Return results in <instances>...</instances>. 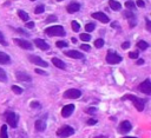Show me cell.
Here are the masks:
<instances>
[{
    "instance_id": "1",
    "label": "cell",
    "mask_w": 151,
    "mask_h": 138,
    "mask_svg": "<svg viewBox=\"0 0 151 138\" xmlns=\"http://www.w3.org/2000/svg\"><path fill=\"white\" fill-rule=\"evenodd\" d=\"M122 99H123V100H125V99L131 100V101L133 103L134 107H136L138 111H143V110H144V100L140 99V98H138V97L134 96V94H125Z\"/></svg>"
},
{
    "instance_id": "2",
    "label": "cell",
    "mask_w": 151,
    "mask_h": 138,
    "mask_svg": "<svg viewBox=\"0 0 151 138\" xmlns=\"http://www.w3.org/2000/svg\"><path fill=\"white\" fill-rule=\"evenodd\" d=\"M45 33L48 34L50 37H64L66 35L65 33V29L63 26H51V27H47L45 29Z\"/></svg>"
},
{
    "instance_id": "3",
    "label": "cell",
    "mask_w": 151,
    "mask_h": 138,
    "mask_svg": "<svg viewBox=\"0 0 151 138\" xmlns=\"http://www.w3.org/2000/svg\"><path fill=\"white\" fill-rule=\"evenodd\" d=\"M74 133V129L70 125H64L61 126L60 129L57 130V136L60 137V138H66V137H70Z\"/></svg>"
},
{
    "instance_id": "4",
    "label": "cell",
    "mask_w": 151,
    "mask_h": 138,
    "mask_svg": "<svg viewBox=\"0 0 151 138\" xmlns=\"http://www.w3.org/2000/svg\"><path fill=\"white\" fill-rule=\"evenodd\" d=\"M5 119H6V121H7V124L11 126V127H13V129H15L17 127V125H18V116L14 113V112H12V111H7V112H5Z\"/></svg>"
},
{
    "instance_id": "5",
    "label": "cell",
    "mask_w": 151,
    "mask_h": 138,
    "mask_svg": "<svg viewBox=\"0 0 151 138\" xmlns=\"http://www.w3.org/2000/svg\"><path fill=\"white\" fill-rule=\"evenodd\" d=\"M123 60V58L117 53V52H112V51H109L107 54H106V63L111 64V65H114V64H118Z\"/></svg>"
},
{
    "instance_id": "6",
    "label": "cell",
    "mask_w": 151,
    "mask_h": 138,
    "mask_svg": "<svg viewBox=\"0 0 151 138\" xmlns=\"http://www.w3.org/2000/svg\"><path fill=\"white\" fill-rule=\"evenodd\" d=\"M63 96H64V98H67V99H77L81 96V91L78 88H70L66 92H64Z\"/></svg>"
},
{
    "instance_id": "7",
    "label": "cell",
    "mask_w": 151,
    "mask_h": 138,
    "mask_svg": "<svg viewBox=\"0 0 151 138\" xmlns=\"http://www.w3.org/2000/svg\"><path fill=\"white\" fill-rule=\"evenodd\" d=\"M138 90L143 93H145L146 96H150L151 94V81L150 79H145L139 86H138Z\"/></svg>"
},
{
    "instance_id": "8",
    "label": "cell",
    "mask_w": 151,
    "mask_h": 138,
    "mask_svg": "<svg viewBox=\"0 0 151 138\" xmlns=\"http://www.w3.org/2000/svg\"><path fill=\"white\" fill-rule=\"evenodd\" d=\"M123 14H124V17L127 19V21H129V26H130L131 28H133V27L137 25V19H136L134 14L132 13V11H124Z\"/></svg>"
},
{
    "instance_id": "9",
    "label": "cell",
    "mask_w": 151,
    "mask_h": 138,
    "mask_svg": "<svg viewBox=\"0 0 151 138\" xmlns=\"http://www.w3.org/2000/svg\"><path fill=\"white\" fill-rule=\"evenodd\" d=\"M13 41H14L19 47H21V48H24V50H32V48H33V45H32L29 41H27V40L19 39V38H14Z\"/></svg>"
},
{
    "instance_id": "10",
    "label": "cell",
    "mask_w": 151,
    "mask_h": 138,
    "mask_svg": "<svg viewBox=\"0 0 151 138\" xmlns=\"http://www.w3.org/2000/svg\"><path fill=\"white\" fill-rule=\"evenodd\" d=\"M28 59L34 65H38V66H41V67H47V63L45 60H42L40 57H38V55L31 54V55H28Z\"/></svg>"
},
{
    "instance_id": "11",
    "label": "cell",
    "mask_w": 151,
    "mask_h": 138,
    "mask_svg": "<svg viewBox=\"0 0 151 138\" xmlns=\"http://www.w3.org/2000/svg\"><path fill=\"white\" fill-rule=\"evenodd\" d=\"M15 78L19 81H22V83H31L32 81L31 75H28L26 72H22V71H17L15 72Z\"/></svg>"
},
{
    "instance_id": "12",
    "label": "cell",
    "mask_w": 151,
    "mask_h": 138,
    "mask_svg": "<svg viewBox=\"0 0 151 138\" xmlns=\"http://www.w3.org/2000/svg\"><path fill=\"white\" fill-rule=\"evenodd\" d=\"M92 18L99 20V21L103 22V24H106V22L110 21L109 17H107L105 13H103V12H94V13H92Z\"/></svg>"
},
{
    "instance_id": "13",
    "label": "cell",
    "mask_w": 151,
    "mask_h": 138,
    "mask_svg": "<svg viewBox=\"0 0 151 138\" xmlns=\"http://www.w3.org/2000/svg\"><path fill=\"white\" fill-rule=\"evenodd\" d=\"M73 111H74V105H73V104H67V105H65V106L63 107V110H61V116H63L64 118H67V117H70V116L73 113Z\"/></svg>"
},
{
    "instance_id": "14",
    "label": "cell",
    "mask_w": 151,
    "mask_h": 138,
    "mask_svg": "<svg viewBox=\"0 0 151 138\" xmlns=\"http://www.w3.org/2000/svg\"><path fill=\"white\" fill-rule=\"evenodd\" d=\"M45 117H46V116H44L42 118L38 119V120L35 121V124H34V127H35V130H37L38 132H42V131H45V129H46V119H45Z\"/></svg>"
},
{
    "instance_id": "15",
    "label": "cell",
    "mask_w": 151,
    "mask_h": 138,
    "mask_svg": "<svg viewBox=\"0 0 151 138\" xmlns=\"http://www.w3.org/2000/svg\"><path fill=\"white\" fill-rule=\"evenodd\" d=\"M132 129V126H131V123L130 121H127V120H124V121H122L120 124H119V127H118V131H119V133H127L130 130Z\"/></svg>"
},
{
    "instance_id": "16",
    "label": "cell",
    "mask_w": 151,
    "mask_h": 138,
    "mask_svg": "<svg viewBox=\"0 0 151 138\" xmlns=\"http://www.w3.org/2000/svg\"><path fill=\"white\" fill-rule=\"evenodd\" d=\"M33 42L35 44V46H37L38 48H40V50H42V51H46V50H48V48H50V45H48L45 40H42V39L37 38V39H34V40H33Z\"/></svg>"
},
{
    "instance_id": "17",
    "label": "cell",
    "mask_w": 151,
    "mask_h": 138,
    "mask_svg": "<svg viewBox=\"0 0 151 138\" xmlns=\"http://www.w3.org/2000/svg\"><path fill=\"white\" fill-rule=\"evenodd\" d=\"M64 54L67 55V57H70V58H74V59H83L84 58V54L80 53V52H78V51H76V50H68Z\"/></svg>"
},
{
    "instance_id": "18",
    "label": "cell",
    "mask_w": 151,
    "mask_h": 138,
    "mask_svg": "<svg viewBox=\"0 0 151 138\" xmlns=\"http://www.w3.org/2000/svg\"><path fill=\"white\" fill-rule=\"evenodd\" d=\"M66 9H67V12L71 13V14H72V13H76V12H78V11L80 9V4L73 1V2H71V4L66 7Z\"/></svg>"
},
{
    "instance_id": "19",
    "label": "cell",
    "mask_w": 151,
    "mask_h": 138,
    "mask_svg": "<svg viewBox=\"0 0 151 138\" xmlns=\"http://www.w3.org/2000/svg\"><path fill=\"white\" fill-rule=\"evenodd\" d=\"M52 63H53V65L55 66V67H58V68H60V70H65L66 68V64L61 60V59H59V58H52Z\"/></svg>"
},
{
    "instance_id": "20",
    "label": "cell",
    "mask_w": 151,
    "mask_h": 138,
    "mask_svg": "<svg viewBox=\"0 0 151 138\" xmlns=\"http://www.w3.org/2000/svg\"><path fill=\"white\" fill-rule=\"evenodd\" d=\"M9 63H11V58H9V55H8L7 53L0 51V64L6 65V64H9Z\"/></svg>"
},
{
    "instance_id": "21",
    "label": "cell",
    "mask_w": 151,
    "mask_h": 138,
    "mask_svg": "<svg viewBox=\"0 0 151 138\" xmlns=\"http://www.w3.org/2000/svg\"><path fill=\"white\" fill-rule=\"evenodd\" d=\"M109 6L113 11H119L122 8V5L118 1H116V0H109Z\"/></svg>"
},
{
    "instance_id": "22",
    "label": "cell",
    "mask_w": 151,
    "mask_h": 138,
    "mask_svg": "<svg viewBox=\"0 0 151 138\" xmlns=\"http://www.w3.org/2000/svg\"><path fill=\"white\" fill-rule=\"evenodd\" d=\"M18 15H19V18H20L22 21H28V19H29V15H28L25 11H22V9H19V11H18Z\"/></svg>"
},
{
    "instance_id": "23",
    "label": "cell",
    "mask_w": 151,
    "mask_h": 138,
    "mask_svg": "<svg viewBox=\"0 0 151 138\" xmlns=\"http://www.w3.org/2000/svg\"><path fill=\"white\" fill-rule=\"evenodd\" d=\"M124 6L127 8V11H134V9H136L134 2H133L132 0H127V1H125V5H124Z\"/></svg>"
},
{
    "instance_id": "24",
    "label": "cell",
    "mask_w": 151,
    "mask_h": 138,
    "mask_svg": "<svg viewBox=\"0 0 151 138\" xmlns=\"http://www.w3.org/2000/svg\"><path fill=\"white\" fill-rule=\"evenodd\" d=\"M0 138H8V134H7V126H6V125H2L1 129H0Z\"/></svg>"
},
{
    "instance_id": "25",
    "label": "cell",
    "mask_w": 151,
    "mask_h": 138,
    "mask_svg": "<svg viewBox=\"0 0 151 138\" xmlns=\"http://www.w3.org/2000/svg\"><path fill=\"white\" fill-rule=\"evenodd\" d=\"M137 47L144 51V50L149 48V44H147L146 41H143V40H140V41H138V42H137Z\"/></svg>"
},
{
    "instance_id": "26",
    "label": "cell",
    "mask_w": 151,
    "mask_h": 138,
    "mask_svg": "<svg viewBox=\"0 0 151 138\" xmlns=\"http://www.w3.org/2000/svg\"><path fill=\"white\" fill-rule=\"evenodd\" d=\"M94 28H96V24H93V22H88L87 25H85V31L86 32H92Z\"/></svg>"
},
{
    "instance_id": "27",
    "label": "cell",
    "mask_w": 151,
    "mask_h": 138,
    "mask_svg": "<svg viewBox=\"0 0 151 138\" xmlns=\"http://www.w3.org/2000/svg\"><path fill=\"white\" fill-rule=\"evenodd\" d=\"M0 81L1 83H5L7 81V75H6V72L0 67Z\"/></svg>"
},
{
    "instance_id": "28",
    "label": "cell",
    "mask_w": 151,
    "mask_h": 138,
    "mask_svg": "<svg viewBox=\"0 0 151 138\" xmlns=\"http://www.w3.org/2000/svg\"><path fill=\"white\" fill-rule=\"evenodd\" d=\"M71 26H72V29L74 31V32H78L79 29H80V25H79V22H77V21H72L71 22Z\"/></svg>"
},
{
    "instance_id": "29",
    "label": "cell",
    "mask_w": 151,
    "mask_h": 138,
    "mask_svg": "<svg viewBox=\"0 0 151 138\" xmlns=\"http://www.w3.org/2000/svg\"><path fill=\"white\" fill-rule=\"evenodd\" d=\"M12 91H13L15 94H21V93H22V88L19 87V86H17V85H13V86H12Z\"/></svg>"
},
{
    "instance_id": "30",
    "label": "cell",
    "mask_w": 151,
    "mask_h": 138,
    "mask_svg": "<svg viewBox=\"0 0 151 138\" xmlns=\"http://www.w3.org/2000/svg\"><path fill=\"white\" fill-rule=\"evenodd\" d=\"M44 11H45V7H44V5H39V6H37V7L34 8V13H35V14L42 13Z\"/></svg>"
},
{
    "instance_id": "31",
    "label": "cell",
    "mask_w": 151,
    "mask_h": 138,
    "mask_svg": "<svg viewBox=\"0 0 151 138\" xmlns=\"http://www.w3.org/2000/svg\"><path fill=\"white\" fill-rule=\"evenodd\" d=\"M94 46H96L97 48L103 47V46H104V40H103V39H97V40H94Z\"/></svg>"
},
{
    "instance_id": "32",
    "label": "cell",
    "mask_w": 151,
    "mask_h": 138,
    "mask_svg": "<svg viewBox=\"0 0 151 138\" xmlns=\"http://www.w3.org/2000/svg\"><path fill=\"white\" fill-rule=\"evenodd\" d=\"M55 46H57V47H60V48H64V47H67L68 44H67L66 41L60 40V41H57V42H55Z\"/></svg>"
},
{
    "instance_id": "33",
    "label": "cell",
    "mask_w": 151,
    "mask_h": 138,
    "mask_svg": "<svg viewBox=\"0 0 151 138\" xmlns=\"http://www.w3.org/2000/svg\"><path fill=\"white\" fill-rule=\"evenodd\" d=\"M80 39H81L83 41H90V40H91V35L83 33V34H80Z\"/></svg>"
},
{
    "instance_id": "34",
    "label": "cell",
    "mask_w": 151,
    "mask_h": 138,
    "mask_svg": "<svg viewBox=\"0 0 151 138\" xmlns=\"http://www.w3.org/2000/svg\"><path fill=\"white\" fill-rule=\"evenodd\" d=\"M29 106H31L32 109H39V107H40L41 105H40V103H38L37 100H33V101H31Z\"/></svg>"
},
{
    "instance_id": "35",
    "label": "cell",
    "mask_w": 151,
    "mask_h": 138,
    "mask_svg": "<svg viewBox=\"0 0 151 138\" xmlns=\"http://www.w3.org/2000/svg\"><path fill=\"white\" fill-rule=\"evenodd\" d=\"M54 21H57V17H55V15H50V17L46 19V22H47V24L54 22Z\"/></svg>"
},
{
    "instance_id": "36",
    "label": "cell",
    "mask_w": 151,
    "mask_h": 138,
    "mask_svg": "<svg viewBox=\"0 0 151 138\" xmlns=\"http://www.w3.org/2000/svg\"><path fill=\"white\" fill-rule=\"evenodd\" d=\"M96 111H97L96 107H88L87 110H85V112L88 113V114H93V113H96Z\"/></svg>"
},
{
    "instance_id": "37",
    "label": "cell",
    "mask_w": 151,
    "mask_h": 138,
    "mask_svg": "<svg viewBox=\"0 0 151 138\" xmlns=\"http://www.w3.org/2000/svg\"><path fill=\"white\" fill-rule=\"evenodd\" d=\"M0 44L2 45V46H7V42H6V40H5V38H4V34L0 32Z\"/></svg>"
},
{
    "instance_id": "38",
    "label": "cell",
    "mask_w": 151,
    "mask_h": 138,
    "mask_svg": "<svg viewBox=\"0 0 151 138\" xmlns=\"http://www.w3.org/2000/svg\"><path fill=\"white\" fill-rule=\"evenodd\" d=\"M129 57L131 59H137L138 58V52H130L129 53Z\"/></svg>"
},
{
    "instance_id": "39",
    "label": "cell",
    "mask_w": 151,
    "mask_h": 138,
    "mask_svg": "<svg viewBox=\"0 0 151 138\" xmlns=\"http://www.w3.org/2000/svg\"><path fill=\"white\" fill-rule=\"evenodd\" d=\"M134 5H137L138 7H145V2H144L143 0H137Z\"/></svg>"
},
{
    "instance_id": "40",
    "label": "cell",
    "mask_w": 151,
    "mask_h": 138,
    "mask_svg": "<svg viewBox=\"0 0 151 138\" xmlns=\"http://www.w3.org/2000/svg\"><path fill=\"white\" fill-rule=\"evenodd\" d=\"M145 22H146V29L147 31H151V22H150L149 18H145Z\"/></svg>"
},
{
    "instance_id": "41",
    "label": "cell",
    "mask_w": 151,
    "mask_h": 138,
    "mask_svg": "<svg viewBox=\"0 0 151 138\" xmlns=\"http://www.w3.org/2000/svg\"><path fill=\"white\" fill-rule=\"evenodd\" d=\"M80 48H81L83 51H90V50H91V47H90L88 45H86V44H83V45H80Z\"/></svg>"
},
{
    "instance_id": "42",
    "label": "cell",
    "mask_w": 151,
    "mask_h": 138,
    "mask_svg": "<svg viewBox=\"0 0 151 138\" xmlns=\"http://www.w3.org/2000/svg\"><path fill=\"white\" fill-rule=\"evenodd\" d=\"M129 47H130V42H129V41H125V42L122 44V48H123V50H126V48H129Z\"/></svg>"
},
{
    "instance_id": "43",
    "label": "cell",
    "mask_w": 151,
    "mask_h": 138,
    "mask_svg": "<svg viewBox=\"0 0 151 138\" xmlns=\"http://www.w3.org/2000/svg\"><path fill=\"white\" fill-rule=\"evenodd\" d=\"M94 124H97V119L91 118V119L87 120V125H94Z\"/></svg>"
},
{
    "instance_id": "44",
    "label": "cell",
    "mask_w": 151,
    "mask_h": 138,
    "mask_svg": "<svg viewBox=\"0 0 151 138\" xmlns=\"http://www.w3.org/2000/svg\"><path fill=\"white\" fill-rule=\"evenodd\" d=\"M25 26H26L27 28H33V27H34V22H33V21H28Z\"/></svg>"
},
{
    "instance_id": "45",
    "label": "cell",
    "mask_w": 151,
    "mask_h": 138,
    "mask_svg": "<svg viewBox=\"0 0 151 138\" xmlns=\"http://www.w3.org/2000/svg\"><path fill=\"white\" fill-rule=\"evenodd\" d=\"M34 72H37L38 74H42V75H46V72H44L42 70H39V68H35V71Z\"/></svg>"
},
{
    "instance_id": "46",
    "label": "cell",
    "mask_w": 151,
    "mask_h": 138,
    "mask_svg": "<svg viewBox=\"0 0 151 138\" xmlns=\"http://www.w3.org/2000/svg\"><path fill=\"white\" fill-rule=\"evenodd\" d=\"M15 31H17V32H19V33H21V34H24V35H28V34H27L24 29H21V28H15Z\"/></svg>"
},
{
    "instance_id": "47",
    "label": "cell",
    "mask_w": 151,
    "mask_h": 138,
    "mask_svg": "<svg viewBox=\"0 0 151 138\" xmlns=\"http://www.w3.org/2000/svg\"><path fill=\"white\" fill-rule=\"evenodd\" d=\"M111 26H112V28H113V27H116V28H118V29H119V28H120V27H119V25H118V22H117V21H114V22H112V25H111Z\"/></svg>"
},
{
    "instance_id": "48",
    "label": "cell",
    "mask_w": 151,
    "mask_h": 138,
    "mask_svg": "<svg viewBox=\"0 0 151 138\" xmlns=\"http://www.w3.org/2000/svg\"><path fill=\"white\" fill-rule=\"evenodd\" d=\"M144 64V60L143 59H138L137 60V65H143Z\"/></svg>"
},
{
    "instance_id": "49",
    "label": "cell",
    "mask_w": 151,
    "mask_h": 138,
    "mask_svg": "<svg viewBox=\"0 0 151 138\" xmlns=\"http://www.w3.org/2000/svg\"><path fill=\"white\" fill-rule=\"evenodd\" d=\"M71 41H72V42H77V39H76V38H72Z\"/></svg>"
},
{
    "instance_id": "50",
    "label": "cell",
    "mask_w": 151,
    "mask_h": 138,
    "mask_svg": "<svg viewBox=\"0 0 151 138\" xmlns=\"http://www.w3.org/2000/svg\"><path fill=\"white\" fill-rule=\"evenodd\" d=\"M96 138H106L105 136H98V137H96Z\"/></svg>"
},
{
    "instance_id": "51",
    "label": "cell",
    "mask_w": 151,
    "mask_h": 138,
    "mask_svg": "<svg viewBox=\"0 0 151 138\" xmlns=\"http://www.w3.org/2000/svg\"><path fill=\"white\" fill-rule=\"evenodd\" d=\"M123 138H137V137H123Z\"/></svg>"
},
{
    "instance_id": "52",
    "label": "cell",
    "mask_w": 151,
    "mask_h": 138,
    "mask_svg": "<svg viewBox=\"0 0 151 138\" xmlns=\"http://www.w3.org/2000/svg\"><path fill=\"white\" fill-rule=\"evenodd\" d=\"M57 1H64V0H57Z\"/></svg>"
},
{
    "instance_id": "53",
    "label": "cell",
    "mask_w": 151,
    "mask_h": 138,
    "mask_svg": "<svg viewBox=\"0 0 151 138\" xmlns=\"http://www.w3.org/2000/svg\"><path fill=\"white\" fill-rule=\"evenodd\" d=\"M31 1H35V0H31Z\"/></svg>"
}]
</instances>
